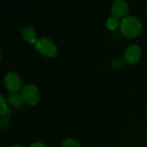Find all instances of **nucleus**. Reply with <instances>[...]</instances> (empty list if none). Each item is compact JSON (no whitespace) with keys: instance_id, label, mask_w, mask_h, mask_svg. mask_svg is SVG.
Listing matches in <instances>:
<instances>
[{"instance_id":"obj_11","label":"nucleus","mask_w":147,"mask_h":147,"mask_svg":"<svg viewBox=\"0 0 147 147\" xmlns=\"http://www.w3.org/2000/svg\"><path fill=\"white\" fill-rule=\"evenodd\" d=\"M61 147H81L80 145L78 144V142H77L76 140H72V139H67L65 140Z\"/></svg>"},{"instance_id":"obj_6","label":"nucleus","mask_w":147,"mask_h":147,"mask_svg":"<svg viewBox=\"0 0 147 147\" xmlns=\"http://www.w3.org/2000/svg\"><path fill=\"white\" fill-rule=\"evenodd\" d=\"M129 11V5L127 2L123 0H116L111 6V12L113 16L119 18H125Z\"/></svg>"},{"instance_id":"obj_9","label":"nucleus","mask_w":147,"mask_h":147,"mask_svg":"<svg viewBox=\"0 0 147 147\" xmlns=\"http://www.w3.org/2000/svg\"><path fill=\"white\" fill-rule=\"evenodd\" d=\"M119 25V19L115 16H111L107 21V27L110 30H115Z\"/></svg>"},{"instance_id":"obj_8","label":"nucleus","mask_w":147,"mask_h":147,"mask_svg":"<svg viewBox=\"0 0 147 147\" xmlns=\"http://www.w3.org/2000/svg\"><path fill=\"white\" fill-rule=\"evenodd\" d=\"M7 101L10 105L18 109L22 108L24 104V101L22 95L18 93H9L7 96Z\"/></svg>"},{"instance_id":"obj_5","label":"nucleus","mask_w":147,"mask_h":147,"mask_svg":"<svg viewBox=\"0 0 147 147\" xmlns=\"http://www.w3.org/2000/svg\"><path fill=\"white\" fill-rule=\"evenodd\" d=\"M142 51L140 47L137 45H131L129 46L124 53V60L130 65L136 64L141 58Z\"/></svg>"},{"instance_id":"obj_2","label":"nucleus","mask_w":147,"mask_h":147,"mask_svg":"<svg viewBox=\"0 0 147 147\" xmlns=\"http://www.w3.org/2000/svg\"><path fill=\"white\" fill-rule=\"evenodd\" d=\"M34 46H35L36 50L39 53H40L42 55L48 57V58L54 57L58 53V48L55 43L52 40L46 38V37L38 39Z\"/></svg>"},{"instance_id":"obj_10","label":"nucleus","mask_w":147,"mask_h":147,"mask_svg":"<svg viewBox=\"0 0 147 147\" xmlns=\"http://www.w3.org/2000/svg\"><path fill=\"white\" fill-rule=\"evenodd\" d=\"M0 99H1V102H0V115H4L9 114V109L7 107V103H6V100H5L4 96L3 95L0 96Z\"/></svg>"},{"instance_id":"obj_7","label":"nucleus","mask_w":147,"mask_h":147,"mask_svg":"<svg viewBox=\"0 0 147 147\" xmlns=\"http://www.w3.org/2000/svg\"><path fill=\"white\" fill-rule=\"evenodd\" d=\"M22 36L27 42L30 44L35 45V43L38 40L36 37V32L31 27H25L22 31Z\"/></svg>"},{"instance_id":"obj_13","label":"nucleus","mask_w":147,"mask_h":147,"mask_svg":"<svg viewBox=\"0 0 147 147\" xmlns=\"http://www.w3.org/2000/svg\"><path fill=\"white\" fill-rule=\"evenodd\" d=\"M28 147H47L43 143H40V142H34L33 144H31Z\"/></svg>"},{"instance_id":"obj_4","label":"nucleus","mask_w":147,"mask_h":147,"mask_svg":"<svg viewBox=\"0 0 147 147\" xmlns=\"http://www.w3.org/2000/svg\"><path fill=\"white\" fill-rule=\"evenodd\" d=\"M22 78L17 73L14 71H9L5 75L4 85L5 88L10 93H17L19 90H22Z\"/></svg>"},{"instance_id":"obj_3","label":"nucleus","mask_w":147,"mask_h":147,"mask_svg":"<svg viewBox=\"0 0 147 147\" xmlns=\"http://www.w3.org/2000/svg\"><path fill=\"white\" fill-rule=\"evenodd\" d=\"M21 95L23 98L24 102L30 106H34L39 102L40 93L38 88L32 84H27L22 86Z\"/></svg>"},{"instance_id":"obj_1","label":"nucleus","mask_w":147,"mask_h":147,"mask_svg":"<svg viewBox=\"0 0 147 147\" xmlns=\"http://www.w3.org/2000/svg\"><path fill=\"white\" fill-rule=\"evenodd\" d=\"M142 28V23L140 20L133 16H128L123 18L121 22V30L124 36L129 39L137 37Z\"/></svg>"},{"instance_id":"obj_14","label":"nucleus","mask_w":147,"mask_h":147,"mask_svg":"<svg viewBox=\"0 0 147 147\" xmlns=\"http://www.w3.org/2000/svg\"><path fill=\"white\" fill-rule=\"evenodd\" d=\"M10 147H24L22 146H19V145H16V146H10Z\"/></svg>"},{"instance_id":"obj_12","label":"nucleus","mask_w":147,"mask_h":147,"mask_svg":"<svg viewBox=\"0 0 147 147\" xmlns=\"http://www.w3.org/2000/svg\"><path fill=\"white\" fill-rule=\"evenodd\" d=\"M112 65H113V66H114L115 68L118 69V68H120V67L122 65V62H121V59H115V60L113 61Z\"/></svg>"}]
</instances>
